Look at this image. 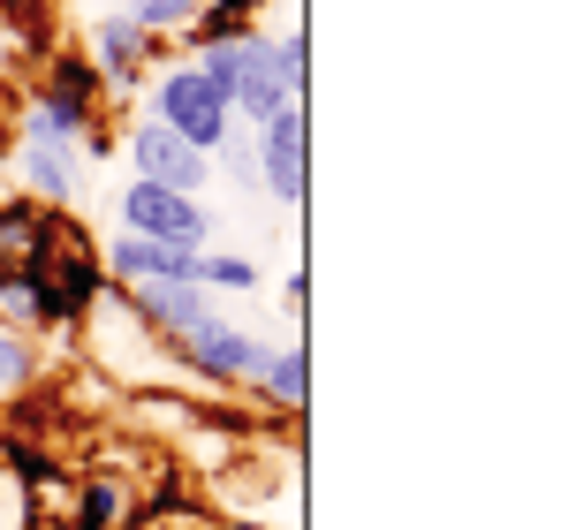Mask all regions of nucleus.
Listing matches in <instances>:
<instances>
[{
    "mask_svg": "<svg viewBox=\"0 0 561 530\" xmlns=\"http://www.w3.org/2000/svg\"><path fill=\"white\" fill-rule=\"evenodd\" d=\"M99 106H106V84H99L92 61L84 54H46V77H38V99H31L23 129H38L54 145H77L99 122Z\"/></svg>",
    "mask_w": 561,
    "mask_h": 530,
    "instance_id": "1",
    "label": "nucleus"
},
{
    "mask_svg": "<svg viewBox=\"0 0 561 530\" xmlns=\"http://www.w3.org/2000/svg\"><path fill=\"white\" fill-rule=\"evenodd\" d=\"M145 106H152L145 122L175 129L190 152H205V160H213V152H220V145L236 137V129H228V106H220V99L205 91V77H197L190 61H168V69L152 77V91H145Z\"/></svg>",
    "mask_w": 561,
    "mask_h": 530,
    "instance_id": "2",
    "label": "nucleus"
},
{
    "mask_svg": "<svg viewBox=\"0 0 561 530\" xmlns=\"http://www.w3.org/2000/svg\"><path fill=\"white\" fill-rule=\"evenodd\" d=\"M168 349H175V364H183V379L197 387V394H236V387L259 371V356H266L243 326H228L220 311H213V319H197L183 342H168Z\"/></svg>",
    "mask_w": 561,
    "mask_h": 530,
    "instance_id": "3",
    "label": "nucleus"
},
{
    "mask_svg": "<svg viewBox=\"0 0 561 530\" xmlns=\"http://www.w3.org/2000/svg\"><path fill=\"white\" fill-rule=\"evenodd\" d=\"M122 235L205 251V243H213V212H205V197L160 189V182H129V189H122Z\"/></svg>",
    "mask_w": 561,
    "mask_h": 530,
    "instance_id": "4",
    "label": "nucleus"
},
{
    "mask_svg": "<svg viewBox=\"0 0 561 530\" xmlns=\"http://www.w3.org/2000/svg\"><path fill=\"white\" fill-rule=\"evenodd\" d=\"M251 160H259V189L274 205H304V189H311V122H304V106H280L274 122H259Z\"/></svg>",
    "mask_w": 561,
    "mask_h": 530,
    "instance_id": "5",
    "label": "nucleus"
},
{
    "mask_svg": "<svg viewBox=\"0 0 561 530\" xmlns=\"http://www.w3.org/2000/svg\"><path fill=\"white\" fill-rule=\"evenodd\" d=\"M46 288H54V303H61V326L77 334L84 319H92V303L106 296V265H99V243L61 212V228H54V258H46Z\"/></svg>",
    "mask_w": 561,
    "mask_h": 530,
    "instance_id": "6",
    "label": "nucleus"
},
{
    "mask_svg": "<svg viewBox=\"0 0 561 530\" xmlns=\"http://www.w3.org/2000/svg\"><path fill=\"white\" fill-rule=\"evenodd\" d=\"M54 228H61V212L54 205H38V197H0V280H46V258H54Z\"/></svg>",
    "mask_w": 561,
    "mask_h": 530,
    "instance_id": "7",
    "label": "nucleus"
},
{
    "mask_svg": "<svg viewBox=\"0 0 561 530\" xmlns=\"http://www.w3.org/2000/svg\"><path fill=\"white\" fill-rule=\"evenodd\" d=\"M137 508H145V485L106 470V462H84L77 470V493H69V530H137Z\"/></svg>",
    "mask_w": 561,
    "mask_h": 530,
    "instance_id": "8",
    "label": "nucleus"
},
{
    "mask_svg": "<svg viewBox=\"0 0 561 530\" xmlns=\"http://www.w3.org/2000/svg\"><path fill=\"white\" fill-rule=\"evenodd\" d=\"M160 54H168V46H152V38H145L122 8H106V15L92 23V54H84V61L99 69V84H106V99H114V91L145 84V69H152Z\"/></svg>",
    "mask_w": 561,
    "mask_h": 530,
    "instance_id": "9",
    "label": "nucleus"
},
{
    "mask_svg": "<svg viewBox=\"0 0 561 530\" xmlns=\"http://www.w3.org/2000/svg\"><path fill=\"white\" fill-rule=\"evenodd\" d=\"M129 160H137V182H160V189H183V197H197L213 182V160L190 152L183 137L160 129V122H137L129 129Z\"/></svg>",
    "mask_w": 561,
    "mask_h": 530,
    "instance_id": "10",
    "label": "nucleus"
},
{
    "mask_svg": "<svg viewBox=\"0 0 561 530\" xmlns=\"http://www.w3.org/2000/svg\"><path fill=\"white\" fill-rule=\"evenodd\" d=\"M122 303L137 311V326H152L160 342H183L197 319H213V296L197 280H145V288H122Z\"/></svg>",
    "mask_w": 561,
    "mask_h": 530,
    "instance_id": "11",
    "label": "nucleus"
},
{
    "mask_svg": "<svg viewBox=\"0 0 561 530\" xmlns=\"http://www.w3.org/2000/svg\"><path fill=\"white\" fill-rule=\"evenodd\" d=\"M15 168H23V197L69 212V197H77V145H54L38 129H15Z\"/></svg>",
    "mask_w": 561,
    "mask_h": 530,
    "instance_id": "12",
    "label": "nucleus"
},
{
    "mask_svg": "<svg viewBox=\"0 0 561 530\" xmlns=\"http://www.w3.org/2000/svg\"><path fill=\"white\" fill-rule=\"evenodd\" d=\"M99 265H106L114 288H145V280H190L197 273V251H183V243H145V235H114L99 251Z\"/></svg>",
    "mask_w": 561,
    "mask_h": 530,
    "instance_id": "13",
    "label": "nucleus"
},
{
    "mask_svg": "<svg viewBox=\"0 0 561 530\" xmlns=\"http://www.w3.org/2000/svg\"><path fill=\"white\" fill-rule=\"evenodd\" d=\"M243 394H259V410H266L274 425H280V417L296 425V417H304V394H311V356H304V342L259 356V371L243 379Z\"/></svg>",
    "mask_w": 561,
    "mask_h": 530,
    "instance_id": "14",
    "label": "nucleus"
},
{
    "mask_svg": "<svg viewBox=\"0 0 561 530\" xmlns=\"http://www.w3.org/2000/svg\"><path fill=\"white\" fill-rule=\"evenodd\" d=\"M280 106H304V99H296V91H288V77H280L274 38H266V31H251V38H243V84H236V114H243V122H274Z\"/></svg>",
    "mask_w": 561,
    "mask_h": 530,
    "instance_id": "15",
    "label": "nucleus"
},
{
    "mask_svg": "<svg viewBox=\"0 0 561 530\" xmlns=\"http://www.w3.org/2000/svg\"><path fill=\"white\" fill-rule=\"evenodd\" d=\"M46 387V349L31 342V334H15V326H0V410H15V402H31Z\"/></svg>",
    "mask_w": 561,
    "mask_h": 530,
    "instance_id": "16",
    "label": "nucleus"
},
{
    "mask_svg": "<svg viewBox=\"0 0 561 530\" xmlns=\"http://www.w3.org/2000/svg\"><path fill=\"white\" fill-rule=\"evenodd\" d=\"M259 8H266V0H197L190 46H228V38H251V31H259Z\"/></svg>",
    "mask_w": 561,
    "mask_h": 530,
    "instance_id": "17",
    "label": "nucleus"
},
{
    "mask_svg": "<svg viewBox=\"0 0 561 530\" xmlns=\"http://www.w3.org/2000/svg\"><path fill=\"white\" fill-rule=\"evenodd\" d=\"M152 46H168V38H190V23H197V0H129L122 8Z\"/></svg>",
    "mask_w": 561,
    "mask_h": 530,
    "instance_id": "18",
    "label": "nucleus"
},
{
    "mask_svg": "<svg viewBox=\"0 0 561 530\" xmlns=\"http://www.w3.org/2000/svg\"><path fill=\"white\" fill-rule=\"evenodd\" d=\"M205 296H243V288H259V265L243 258V251H197V273H190Z\"/></svg>",
    "mask_w": 561,
    "mask_h": 530,
    "instance_id": "19",
    "label": "nucleus"
},
{
    "mask_svg": "<svg viewBox=\"0 0 561 530\" xmlns=\"http://www.w3.org/2000/svg\"><path fill=\"white\" fill-rule=\"evenodd\" d=\"M274 61H280V77H288V91L304 99V77H311V69H304V61H311V38H304V31L274 38Z\"/></svg>",
    "mask_w": 561,
    "mask_h": 530,
    "instance_id": "20",
    "label": "nucleus"
},
{
    "mask_svg": "<svg viewBox=\"0 0 561 530\" xmlns=\"http://www.w3.org/2000/svg\"><path fill=\"white\" fill-rule=\"evenodd\" d=\"M213 168H228V182H243V189H259V160H251V145H236V137H228V145L213 152Z\"/></svg>",
    "mask_w": 561,
    "mask_h": 530,
    "instance_id": "21",
    "label": "nucleus"
},
{
    "mask_svg": "<svg viewBox=\"0 0 561 530\" xmlns=\"http://www.w3.org/2000/svg\"><path fill=\"white\" fill-rule=\"evenodd\" d=\"M220 530H266V523H243V516H220Z\"/></svg>",
    "mask_w": 561,
    "mask_h": 530,
    "instance_id": "22",
    "label": "nucleus"
},
{
    "mask_svg": "<svg viewBox=\"0 0 561 530\" xmlns=\"http://www.w3.org/2000/svg\"><path fill=\"white\" fill-rule=\"evenodd\" d=\"M31 530H69V523H31Z\"/></svg>",
    "mask_w": 561,
    "mask_h": 530,
    "instance_id": "23",
    "label": "nucleus"
}]
</instances>
